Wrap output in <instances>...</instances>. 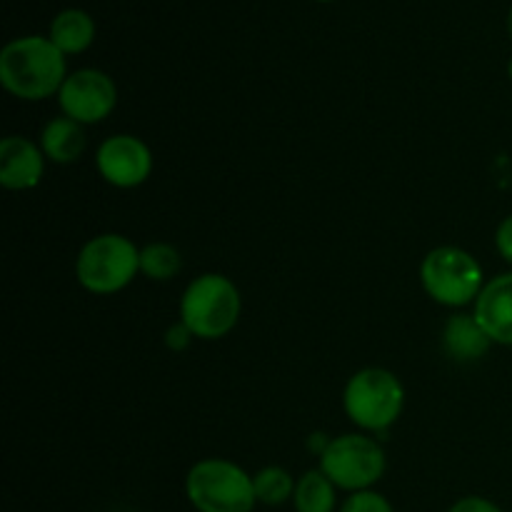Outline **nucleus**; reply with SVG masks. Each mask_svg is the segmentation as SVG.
<instances>
[{
	"mask_svg": "<svg viewBox=\"0 0 512 512\" xmlns=\"http://www.w3.org/2000/svg\"><path fill=\"white\" fill-rule=\"evenodd\" d=\"M68 55L60 53L48 35L13 38L0 50V85L13 98L38 103L58 98L68 78Z\"/></svg>",
	"mask_w": 512,
	"mask_h": 512,
	"instance_id": "1",
	"label": "nucleus"
},
{
	"mask_svg": "<svg viewBox=\"0 0 512 512\" xmlns=\"http://www.w3.org/2000/svg\"><path fill=\"white\" fill-rule=\"evenodd\" d=\"M243 315V295L223 273H203L188 283L180 298V320L200 340L233 333Z\"/></svg>",
	"mask_w": 512,
	"mask_h": 512,
	"instance_id": "2",
	"label": "nucleus"
},
{
	"mask_svg": "<svg viewBox=\"0 0 512 512\" xmlns=\"http://www.w3.org/2000/svg\"><path fill=\"white\" fill-rule=\"evenodd\" d=\"M343 410L360 433H385L405 410L403 380L388 368H360L345 383Z\"/></svg>",
	"mask_w": 512,
	"mask_h": 512,
	"instance_id": "3",
	"label": "nucleus"
},
{
	"mask_svg": "<svg viewBox=\"0 0 512 512\" xmlns=\"http://www.w3.org/2000/svg\"><path fill=\"white\" fill-rule=\"evenodd\" d=\"M485 283L483 265L458 245H438L420 263V285L425 295L443 308L458 310L475 305Z\"/></svg>",
	"mask_w": 512,
	"mask_h": 512,
	"instance_id": "4",
	"label": "nucleus"
},
{
	"mask_svg": "<svg viewBox=\"0 0 512 512\" xmlns=\"http://www.w3.org/2000/svg\"><path fill=\"white\" fill-rule=\"evenodd\" d=\"M185 495L198 512H253V475L225 458L198 460L185 475Z\"/></svg>",
	"mask_w": 512,
	"mask_h": 512,
	"instance_id": "5",
	"label": "nucleus"
},
{
	"mask_svg": "<svg viewBox=\"0 0 512 512\" xmlns=\"http://www.w3.org/2000/svg\"><path fill=\"white\" fill-rule=\"evenodd\" d=\"M140 273V248L120 233H100L80 248L75 278L93 295H115Z\"/></svg>",
	"mask_w": 512,
	"mask_h": 512,
	"instance_id": "6",
	"label": "nucleus"
},
{
	"mask_svg": "<svg viewBox=\"0 0 512 512\" xmlns=\"http://www.w3.org/2000/svg\"><path fill=\"white\" fill-rule=\"evenodd\" d=\"M388 468L383 445L368 433H345L330 438L328 448L320 455V470L345 493H363L380 483Z\"/></svg>",
	"mask_w": 512,
	"mask_h": 512,
	"instance_id": "7",
	"label": "nucleus"
},
{
	"mask_svg": "<svg viewBox=\"0 0 512 512\" xmlns=\"http://www.w3.org/2000/svg\"><path fill=\"white\" fill-rule=\"evenodd\" d=\"M60 113L80 125H98L118 105V85L98 68H80L68 73L58 93Z\"/></svg>",
	"mask_w": 512,
	"mask_h": 512,
	"instance_id": "8",
	"label": "nucleus"
},
{
	"mask_svg": "<svg viewBox=\"0 0 512 512\" xmlns=\"http://www.w3.org/2000/svg\"><path fill=\"white\" fill-rule=\"evenodd\" d=\"M95 168L113 188L133 190L140 188L153 173V153L138 135H110L95 150Z\"/></svg>",
	"mask_w": 512,
	"mask_h": 512,
	"instance_id": "9",
	"label": "nucleus"
},
{
	"mask_svg": "<svg viewBox=\"0 0 512 512\" xmlns=\"http://www.w3.org/2000/svg\"><path fill=\"white\" fill-rule=\"evenodd\" d=\"M45 160L40 143L25 135H8L0 143V185L13 193L38 188L45 175Z\"/></svg>",
	"mask_w": 512,
	"mask_h": 512,
	"instance_id": "10",
	"label": "nucleus"
},
{
	"mask_svg": "<svg viewBox=\"0 0 512 512\" xmlns=\"http://www.w3.org/2000/svg\"><path fill=\"white\" fill-rule=\"evenodd\" d=\"M473 315L493 345L512 348V270L485 283L473 305Z\"/></svg>",
	"mask_w": 512,
	"mask_h": 512,
	"instance_id": "11",
	"label": "nucleus"
},
{
	"mask_svg": "<svg viewBox=\"0 0 512 512\" xmlns=\"http://www.w3.org/2000/svg\"><path fill=\"white\" fill-rule=\"evenodd\" d=\"M493 345L483 325L475 320V315L455 313L443 325V348L458 363H475L485 358Z\"/></svg>",
	"mask_w": 512,
	"mask_h": 512,
	"instance_id": "12",
	"label": "nucleus"
},
{
	"mask_svg": "<svg viewBox=\"0 0 512 512\" xmlns=\"http://www.w3.org/2000/svg\"><path fill=\"white\" fill-rule=\"evenodd\" d=\"M40 148L50 163L70 165L85 153V125L58 115L50 118L40 130Z\"/></svg>",
	"mask_w": 512,
	"mask_h": 512,
	"instance_id": "13",
	"label": "nucleus"
},
{
	"mask_svg": "<svg viewBox=\"0 0 512 512\" xmlns=\"http://www.w3.org/2000/svg\"><path fill=\"white\" fill-rule=\"evenodd\" d=\"M95 30L93 15L80 8H65L50 20L48 38L63 55H80L93 45Z\"/></svg>",
	"mask_w": 512,
	"mask_h": 512,
	"instance_id": "14",
	"label": "nucleus"
},
{
	"mask_svg": "<svg viewBox=\"0 0 512 512\" xmlns=\"http://www.w3.org/2000/svg\"><path fill=\"white\" fill-rule=\"evenodd\" d=\"M295 512H335L338 508V488L320 468L308 470L295 485Z\"/></svg>",
	"mask_w": 512,
	"mask_h": 512,
	"instance_id": "15",
	"label": "nucleus"
},
{
	"mask_svg": "<svg viewBox=\"0 0 512 512\" xmlns=\"http://www.w3.org/2000/svg\"><path fill=\"white\" fill-rule=\"evenodd\" d=\"M183 270V255L175 245L155 240L140 248V273L155 283H168Z\"/></svg>",
	"mask_w": 512,
	"mask_h": 512,
	"instance_id": "16",
	"label": "nucleus"
},
{
	"mask_svg": "<svg viewBox=\"0 0 512 512\" xmlns=\"http://www.w3.org/2000/svg\"><path fill=\"white\" fill-rule=\"evenodd\" d=\"M253 483L258 503L268 505V508H278V505L293 500L298 480H295L288 470L280 468V465H268V468L258 470V473L253 475Z\"/></svg>",
	"mask_w": 512,
	"mask_h": 512,
	"instance_id": "17",
	"label": "nucleus"
},
{
	"mask_svg": "<svg viewBox=\"0 0 512 512\" xmlns=\"http://www.w3.org/2000/svg\"><path fill=\"white\" fill-rule=\"evenodd\" d=\"M340 512H395L393 505L388 503V498L375 490H363V493H353L345 498V503L340 505Z\"/></svg>",
	"mask_w": 512,
	"mask_h": 512,
	"instance_id": "18",
	"label": "nucleus"
},
{
	"mask_svg": "<svg viewBox=\"0 0 512 512\" xmlns=\"http://www.w3.org/2000/svg\"><path fill=\"white\" fill-rule=\"evenodd\" d=\"M495 248H498L500 258L512 268V213L505 215L495 230Z\"/></svg>",
	"mask_w": 512,
	"mask_h": 512,
	"instance_id": "19",
	"label": "nucleus"
},
{
	"mask_svg": "<svg viewBox=\"0 0 512 512\" xmlns=\"http://www.w3.org/2000/svg\"><path fill=\"white\" fill-rule=\"evenodd\" d=\"M193 340H195V335L190 333L188 325H185L183 320H178V323L170 325L168 333H165V345H168L170 350H175V353H180V350L188 348Z\"/></svg>",
	"mask_w": 512,
	"mask_h": 512,
	"instance_id": "20",
	"label": "nucleus"
},
{
	"mask_svg": "<svg viewBox=\"0 0 512 512\" xmlns=\"http://www.w3.org/2000/svg\"><path fill=\"white\" fill-rule=\"evenodd\" d=\"M448 512H503L493 500L480 498V495H468V498H460Z\"/></svg>",
	"mask_w": 512,
	"mask_h": 512,
	"instance_id": "21",
	"label": "nucleus"
},
{
	"mask_svg": "<svg viewBox=\"0 0 512 512\" xmlns=\"http://www.w3.org/2000/svg\"><path fill=\"white\" fill-rule=\"evenodd\" d=\"M508 33H510V40H512V8H510V13H508Z\"/></svg>",
	"mask_w": 512,
	"mask_h": 512,
	"instance_id": "22",
	"label": "nucleus"
},
{
	"mask_svg": "<svg viewBox=\"0 0 512 512\" xmlns=\"http://www.w3.org/2000/svg\"><path fill=\"white\" fill-rule=\"evenodd\" d=\"M508 78L512 80V58L508 60Z\"/></svg>",
	"mask_w": 512,
	"mask_h": 512,
	"instance_id": "23",
	"label": "nucleus"
},
{
	"mask_svg": "<svg viewBox=\"0 0 512 512\" xmlns=\"http://www.w3.org/2000/svg\"><path fill=\"white\" fill-rule=\"evenodd\" d=\"M318 3H333V0H318Z\"/></svg>",
	"mask_w": 512,
	"mask_h": 512,
	"instance_id": "24",
	"label": "nucleus"
}]
</instances>
